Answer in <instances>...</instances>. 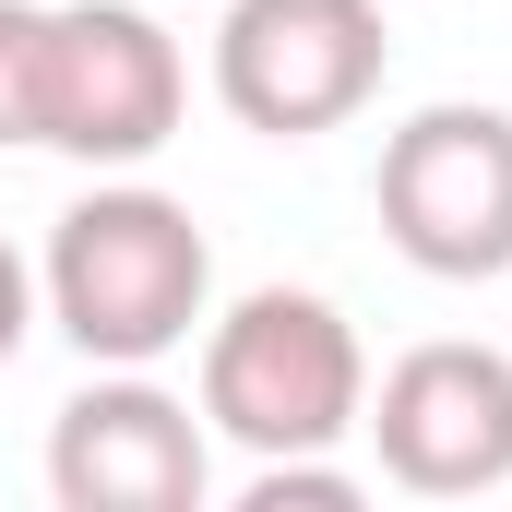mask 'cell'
Returning a JSON list of instances; mask_svg holds the SVG:
<instances>
[{"label": "cell", "instance_id": "6da1fadb", "mask_svg": "<svg viewBox=\"0 0 512 512\" xmlns=\"http://www.w3.org/2000/svg\"><path fill=\"white\" fill-rule=\"evenodd\" d=\"M36 310L96 358V370H155L215 322V239L179 191L96 179L36 262Z\"/></svg>", "mask_w": 512, "mask_h": 512}, {"label": "cell", "instance_id": "7a4b0ae2", "mask_svg": "<svg viewBox=\"0 0 512 512\" xmlns=\"http://www.w3.org/2000/svg\"><path fill=\"white\" fill-rule=\"evenodd\" d=\"M370 405L358 322L322 286H251L203 322V429H227L239 453H334Z\"/></svg>", "mask_w": 512, "mask_h": 512}, {"label": "cell", "instance_id": "3957f363", "mask_svg": "<svg viewBox=\"0 0 512 512\" xmlns=\"http://www.w3.org/2000/svg\"><path fill=\"white\" fill-rule=\"evenodd\" d=\"M191 60L143 0H60L36 24V143L72 167H143L179 143Z\"/></svg>", "mask_w": 512, "mask_h": 512}, {"label": "cell", "instance_id": "277c9868", "mask_svg": "<svg viewBox=\"0 0 512 512\" xmlns=\"http://www.w3.org/2000/svg\"><path fill=\"white\" fill-rule=\"evenodd\" d=\"M382 239L441 286H489L512 274V108L441 96L405 131H382Z\"/></svg>", "mask_w": 512, "mask_h": 512}, {"label": "cell", "instance_id": "5b68a950", "mask_svg": "<svg viewBox=\"0 0 512 512\" xmlns=\"http://www.w3.org/2000/svg\"><path fill=\"white\" fill-rule=\"evenodd\" d=\"M382 60H393L382 0H227L215 24V96L262 143L346 131L382 96Z\"/></svg>", "mask_w": 512, "mask_h": 512}, {"label": "cell", "instance_id": "8992f818", "mask_svg": "<svg viewBox=\"0 0 512 512\" xmlns=\"http://www.w3.org/2000/svg\"><path fill=\"white\" fill-rule=\"evenodd\" d=\"M358 429L405 501H489V489H512V358L465 346V334L405 346L370 382Z\"/></svg>", "mask_w": 512, "mask_h": 512}, {"label": "cell", "instance_id": "52a82bcc", "mask_svg": "<svg viewBox=\"0 0 512 512\" xmlns=\"http://www.w3.org/2000/svg\"><path fill=\"white\" fill-rule=\"evenodd\" d=\"M203 489H215V429L155 370H108L48 417V501L60 512H203Z\"/></svg>", "mask_w": 512, "mask_h": 512}, {"label": "cell", "instance_id": "ba28073f", "mask_svg": "<svg viewBox=\"0 0 512 512\" xmlns=\"http://www.w3.org/2000/svg\"><path fill=\"white\" fill-rule=\"evenodd\" d=\"M358 501H370V477L334 453H262L239 489V512H358Z\"/></svg>", "mask_w": 512, "mask_h": 512}, {"label": "cell", "instance_id": "9c48e42d", "mask_svg": "<svg viewBox=\"0 0 512 512\" xmlns=\"http://www.w3.org/2000/svg\"><path fill=\"white\" fill-rule=\"evenodd\" d=\"M36 0H0V143H36Z\"/></svg>", "mask_w": 512, "mask_h": 512}, {"label": "cell", "instance_id": "30bf717a", "mask_svg": "<svg viewBox=\"0 0 512 512\" xmlns=\"http://www.w3.org/2000/svg\"><path fill=\"white\" fill-rule=\"evenodd\" d=\"M24 334H36V262L0 239V370L24 358Z\"/></svg>", "mask_w": 512, "mask_h": 512}]
</instances>
